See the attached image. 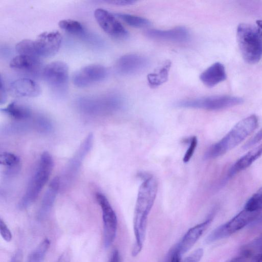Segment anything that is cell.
Returning <instances> with one entry per match:
<instances>
[{
	"label": "cell",
	"mask_w": 262,
	"mask_h": 262,
	"mask_svg": "<svg viewBox=\"0 0 262 262\" xmlns=\"http://www.w3.org/2000/svg\"><path fill=\"white\" fill-rule=\"evenodd\" d=\"M158 192V182L153 176L144 178L138 190L135 205L133 226L136 242L132 255H137L144 244L148 215L152 207Z\"/></svg>",
	"instance_id": "1"
},
{
	"label": "cell",
	"mask_w": 262,
	"mask_h": 262,
	"mask_svg": "<svg viewBox=\"0 0 262 262\" xmlns=\"http://www.w3.org/2000/svg\"><path fill=\"white\" fill-rule=\"evenodd\" d=\"M258 124V119L255 115L241 120L221 140L208 148L204 155L205 159L217 158L234 148L256 129Z\"/></svg>",
	"instance_id": "2"
},
{
	"label": "cell",
	"mask_w": 262,
	"mask_h": 262,
	"mask_svg": "<svg viewBox=\"0 0 262 262\" xmlns=\"http://www.w3.org/2000/svg\"><path fill=\"white\" fill-rule=\"evenodd\" d=\"M53 166V160L50 154L46 151L42 153L26 192L19 203L20 208H26L35 201L49 180Z\"/></svg>",
	"instance_id": "3"
},
{
	"label": "cell",
	"mask_w": 262,
	"mask_h": 262,
	"mask_svg": "<svg viewBox=\"0 0 262 262\" xmlns=\"http://www.w3.org/2000/svg\"><path fill=\"white\" fill-rule=\"evenodd\" d=\"M238 45L244 60L250 64L259 61L262 55V36L256 26L240 24L236 30Z\"/></svg>",
	"instance_id": "4"
},
{
	"label": "cell",
	"mask_w": 262,
	"mask_h": 262,
	"mask_svg": "<svg viewBox=\"0 0 262 262\" xmlns=\"http://www.w3.org/2000/svg\"><path fill=\"white\" fill-rule=\"evenodd\" d=\"M243 98L228 95L211 96L177 102L176 106L209 111L220 110L243 103Z\"/></svg>",
	"instance_id": "5"
},
{
	"label": "cell",
	"mask_w": 262,
	"mask_h": 262,
	"mask_svg": "<svg viewBox=\"0 0 262 262\" xmlns=\"http://www.w3.org/2000/svg\"><path fill=\"white\" fill-rule=\"evenodd\" d=\"M93 139V134H89L66 165L61 177H59L60 189L68 188L74 181L83 161L92 147Z\"/></svg>",
	"instance_id": "6"
},
{
	"label": "cell",
	"mask_w": 262,
	"mask_h": 262,
	"mask_svg": "<svg viewBox=\"0 0 262 262\" xmlns=\"http://www.w3.org/2000/svg\"><path fill=\"white\" fill-rule=\"evenodd\" d=\"M257 213L244 209L229 221L212 231L207 236L206 242L211 243L236 233L252 221L256 217Z\"/></svg>",
	"instance_id": "7"
},
{
	"label": "cell",
	"mask_w": 262,
	"mask_h": 262,
	"mask_svg": "<svg viewBox=\"0 0 262 262\" xmlns=\"http://www.w3.org/2000/svg\"><path fill=\"white\" fill-rule=\"evenodd\" d=\"M95 197L102 211L104 245L105 247H108L116 237L117 228V215L104 194L98 192L96 193Z\"/></svg>",
	"instance_id": "8"
},
{
	"label": "cell",
	"mask_w": 262,
	"mask_h": 262,
	"mask_svg": "<svg viewBox=\"0 0 262 262\" xmlns=\"http://www.w3.org/2000/svg\"><path fill=\"white\" fill-rule=\"evenodd\" d=\"M62 37L57 31H47L40 33L35 40H32L34 56L50 57L59 50Z\"/></svg>",
	"instance_id": "9"
},
{
	"label": "cell",
	"mask_w": 262,
	"mask_h": 262,
	"mask_svg": "<svg viewBox=\"0 0 262 262\" xmlns=\"http://www.w3.org/2000/svg\"><path fill=\"white\" fill-rule=\"evenodd\" d=\"M95 18L101 28L111 37L125 39L129 36V33L114 14L101 8L94 11Z\"/></svg>",
	"instance_id": "10"
},
{
	"label": "cell",
	"mask_w": 262,
	"mask_h": 262,
	"mask_svg": "<svg viewBox=\"0 0 262 262\" xmlns=\"http://www.w3.org/2000/svg\"><path fill=\"white\" fill-rule=\"evenodd\" d=\"M42 76L47 83L53 89L64 90L69 80L68 65L60 61H55L47 64L42 69Z\"/></svg>",
	"instance_id": "11"
},
{
	"label": "cell",
	"mask_w": 262,
	"mask_h": 262,
	"mask_svg": "<svg viewBox=\"0 0 262 262\" xmlns=\"http://www.w3.org/2000/svg\"><path fill=\"white\" fill-rule=\"evenodd\" d=\"M107 75V72L104 67L93 64L77 70L73 76L72 81L75 86L84 88L103 81Z\"/></svg>",
	"instance_id": "12"
},
{
	"label": "cell",
	"mask_w": 262,
	"mask_h": 262,
	"mask_svg": "<svg viewBox=\"0 0 262 262\" xmlns=\"http://www.w3.org/2000/svg\"><path fill=\"white\" fill-rule=\"evenodd\" d=\"M148 64V59L144 56L130 54L123 55L118 59L116 64V69L121 75H133L144 71Z\"/></svg>",
	"instance_id": "13"
},
{
	"label": "cell",
	"mask_w": 262,
	"mask_h": 262,
	"mask_svg": "<svg viewBox=\"0 0 262 262\" xmlns=\"http://www.w3.org/2000/svg\"><path fill=\"white\" fill-rule=\"evenodd\" d=\"M146 35L150 38L174 42H183L190 38V33L187 28L180 26L169 30L150 29Z\"/></svg>",
	"instance_id": "14"
},
{
	"label": "cell",
	"mask_w": 262,
	"mask_h": 262,
	"mask_svg": "<svg viewBox=\"0 0 262 262\" xmlns=\"http://www.w3.org/2000/svg\"><path fill=\"white\" fill-rule=\"evenodd\" d=\"M212 221L209 217L203 222L190 228L184 234L174 249L182 256L196 242Z\"/></svg>",
	"instance_id": "15"
},
{
	"label": "cell",
	"mask_w": 262,
	"mask_h": 262,
	"mask_svg": "<svg viewBox=\"0 0 262 262\" xmlns=\"http://www.w3.org/2000/svg\"><path fill=\"white\" fill-rule=\"evenodd\" d=\"M10 93L18 97H35L41 93L39 85L27 78H21L12 81L9 85Z\"/></svg>",
	"instance_id": "16"
},
{
	"label": "cell",
	"mask_w": 262,
	"mask_h": 262,
	"mask_svg": "<svg viewBox=\"0 0 262 262\" xmlns=\"http://www.w3.org/2000/svg\"><path fill=\"white\" fill-rule=\"evenodd\" d=\"M226 73L224 65L219 62L208 67L200 76L204 85L212 88L226 79Z\"/></svg>",
	"instance_id": "17"
},
{
	"label": "cell",
	"mask_w": 262,
	"mask_h": 262,
	"mask_svg": "<svg viewBox=\"0 0 262 262\" xmlns=\"http://www.w3.org/2000/svg\"><path fill=\"white\" fill-rule=\"evenodd\" d=\"M60 189V178L59 177H56L50 182L43 195L38 211L39 217H43L50 212Z\"/></svg>",
	"instance_id": "18"
},
{
	"label": "cell",
	"mask_w": 262,
	"mask_h": 262,
	"mask_svg": "<svg viewBox=\"0 0 262 262\" xmlns=\"http://www.w3.org/2000/svg\"><path fill=\"white\" fill-rule=\"evenodd\" d=\"M41 66L39 58L24 54H18L10 61V67L14 69L35 72L39 70Z\"/></svg>",
	"instance_id": "19"
},
{
	"label": "cell",
	"mask_w": 262,
	"mask_h": 262,
	"mask_svg": "<svg viewBox=\"0 0 262 262\" xmlns=\"http://www.w3.org/2000/svg\"><path fill=\"white\" fill-rule=\"evenodd\" d=\"M262 155V144L249 151L241 157L229 171L228 176L232 177L245 169Z\"/></svg>",
	"instance_id": "20"
},
{
	"label": "cell",
	"mask_w": 262,
	"mask_h": 262,
	"mask_svg": "<svg viewBox=\"0 0 262 262\" xmlns=\"http://www.w3.org/2000/svg\"><path fill=\"white\" fill-rule=\"evenodd\" d=\"M2 111L11 117L19 120L28 119L31 116V110L27 106L16 101L9 103L2 109Z\"/></svg>",
	"instance_id": "21"
},
{
	"label": "cell",
	"mask_w": 262,
	"mask_h": 262,
	"mask_svg": "<svg viewBox=\"0 0 262 262\" xmlns=\"http://www.w3.org/2000/svg\"><path fill=\"white\" fill-rule=\"evenodd\" d=\"M171 66V62H166L158 71L147 75L149 85L152 87H157L165 82L168 77V73Z\"/></svg>",
	"instance_id": "22"
},
{
	"label": "cell",
	"mask_w": 262,
	"mask_h": 262,
	"mask_svg": "<svg viewBox=\"0 0 262 262\" xmlns=\"http://www.w3.org/2000/svg\"><path fill=\"white\" fill-rule=\"evenodd\" d=\"M1 165L7 168L8 173H14L19 169L20 159L15 154L4 152L0 155Z\"/></svg>",
	"instance_id": "23"
},
{
	"label": "cell",
	"mask_w": 262,
	"mask_h": 262,
	"mask_svg": "<svg viewBox=\"0 0 262 262\" xmlns=\"http://www.w3.org/2000/svg\"><path fill=\"white\" fill-rule=\"evenodd\" d=\"M114 14L117 18L133 27L145 28L150 25L149 20L142 17L122 13H117Z\"/></svg>",
	"instance_id": "24"
},
{
	"label": "cell",
	"mask_w": 262,
	"mask_h": 262,
	"mask_svg": "<svg viewBox=\"0 0 262 262\" xmlns=\"http://www.w3.org/2000/svg\"><path fill=\"white\" fill-rule=\"evenodd\" d=\"M59 27L63 30L74 34H78L83 32L84 28L82 24L78 21L72 19L60 20L58 23Z\"/></svg>",
	"instance_id": "25"
},
{
	"label": "cell",
	"mask_w": 262,
	"mask_h": 262,
	"mask_svg": "<svg viewBox=\"0 0 262 262\" xmlns=\"http://www.w3.org/2000/svg\"><path fill=\"white\" fill-rule=\"evenodd\" d=\"M50 245V241L45 239L30 254L28 262H41Z\"/></svg>",
	"instance_id": "26"
},
{
	"label": "cell",
	"mask_w": 262,
	"mask_h": 262,
	"mask_svg": "<svg viewBox=\"0 0 262 262\" xmlns=\"http://www.w3.org/2000/svg\"><path fill=\"white\" fill-rule=\"evenodd\" d=\"M244 209L250 212H258L262 209V187L248 200Z\"/></svg>",
	"instance_id": "27"
},
{
	"label": "cell",
	"mask_w": 262,
	"mask_h": 262,
	"mask_svg": "<svg viewBox=\"0 0 262 262\" xmlns=\"http://www.w3.org/2000/svg\"><path fill=\"white\" fill-rule=\"evenodd\" d=\"M189 146L183 157L184 163L188 162L192 157L198 144V139L196 136L190 137L187 140Z\"/></svg>",
	"instance_id": "28"
},
{
	"label": "cell",
	"mask_w": 262,
	"mask_h": 262,
	"mask_svg": "<svg viewBox=\"0 0 262 262\" xmlns=\"http://www.w3.org/2000/svg\"><path fill=\"white\" fill-rule=\"evenodd\" d=\"M203 249L198 248L185 257L183 262H199L203 256Z\"/></svg>",
	"instance_id": "29"
},
{
	"label": "cell",
	"mask_w": 262,
	"mask_h": 262,
	"mask_svg": "<svg viewBox=\"0 0 262 262\" xmlns=\"http://www.w3.org/2000/svg\"><path fill=\"white\" fill-rule=\"evenodd\" d=\"M0 232L3 239L6 242H9L11 240V232L2 219H0Z\"/></svg>",
	"instance_id": "30"
},
{
	"label": "cell",
	"mask_w": 262,
	"mask_h": 262,
	"mask_svg": "<svg viewBox=\"0 0 262 262\" xmlns=\"http://www.w3.org/2000/svg\"><path fill=\"white\" fill-rule=\"evenodd\" d=\"M262 139V127L259 131L250 139H249L243 146L244 149L249 148L258 143Z\"/></svg>",
	"instance_id": "31"
},
{
	"label": "cell",
	"mask_w": 262,
	"mask_h": 262,
	"mask_svg": "<svg viewBox=\"0 0 262 262\" xmlns=\"http://www.w3.org/2000/svg\"><path fill=\"white\" fill-rule=\"evenodd\" d=\"M106 2L118 6H129L134 4L136 1L134 0H114L108 1Z\"/></svg>",
	"instance_id": "32"
},
{
	"label": "cell",
	"mask_w": 262,
	"mask_h": 262,
	"mask_svg": "<svg viewBox=\"0 0 262 262\" xmlns=\"http://www.w3.org/2000/svg\"><path fill=\"white\" fill-rule=\"evenodd\" d=\"M7 100V93L2 77H1L0 103L4 104Z\"/></svg>",
	"instance_id": "33"
},
{
	"label": "cell",
	"mask_w": 262,
	"mask_h": 262,
	"mask_svg": "<svg viewBox=\"0 0 262 262\" xmlns=\"http://www.w3.org/2000/svg\"><path fill=\"white\" fill-rule=\"evenodd\" d=\"M71 254L69 250H66L59 257L57 262H70Z\"/></svg>",
	"instance_id": "34"
},
{
	"label": "cell",
	"mask_w": 262,
	"mask_h": 262,
	"mask_svg": "<svg viewBox=\"0 0 262 262\" xmlns=\"http://www.w3.org/2000/svg\"><path fill=\"white\" fill-rule=\"evenodd\" d=\"M109 262H120L119 252L117 249L112 251Z\"/></svg>",
	"instance_id": "35"
},
{
	"label": "cell",
	"mask_w": 262,
	"mask_h": 262,
	"mask_svg": "<svg viewBox=\"0 0 262 262\" xmlns=\"http://www.w3.org/2000/svg\"><path fill=\"white\" fill-rule=\"evenodd\" d=\"M248 258L241 254L239 255L232 257L226 262H246Z\"/></svg>",
	"instance_id": "36"
},
{
	"label": "cell",
	"mask_w": 262,
	"mask_h": 262,
	"mask_svg": "<svg viewBox=\"0 0 262 262\" xmlns=\"http://www.w3.org/2000/svg\"><path fill=\"white\" fill-rule=\"evenodd\" d=\"M181 256L175 250L171 255L170 262H180Z\"/></svg>",
	"instance_id": "37"
},
{
	"label": "cell",
	"mask_w": 262,
	"mask_h": 262,
	"mask_svg": "<svg viewBox=\"0 0 262 262\" xmlns=\"http://www.w3.org/2000/svg\"><path fill=\"white\" fill-rule=\"evenodd\" d=\"M256 27L259 32L260 34L262 36V19H259L256 20Z\"/></svg>",
	"instance_id": "38"
},
{
	"label": "cell",
	"mask_w": 262,
	"mask_h": 262,
	"mask_svg": "<svg viewBox=\"0 0 262 262\" xmlns=\"http://www.w3.org/2000/svg\"><path fill=\"white\" fill-rule=\"evenodd\" d=\"M261 236H262V235H261Z\"/></svg>",
	"instance_id": "39"
}]
</instances>
